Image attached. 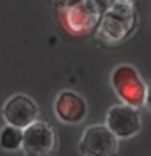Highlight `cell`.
I'll use <instances>...</instances> for the list:
<instances>
[{
  "mask_svg": "<svg viewBox=\"0 0 151 156\" xmlns=\"http://www.w3.org/2000/svg\"><path fill=\"white\" fill-rule=\"evenodd\" d=\"M136 13L132 2H112L99 20L96 36L107 44H115L128 37L135 29Z\"/></svg>",
  "mask_w": 151,
  "mask_h": 156,
  "instance_id": "obj_1",
  "label": "cell"
},
{
  "mask_svg": "<svg viewBox=\"0 0 151 156\" xmlns=\"http://www.w3.org/2000/svg\"><path fill=\"white\" fill-rule=\"evenodd\" d=\"M54 111H55L58 120L65 122V124H80L86 117L88 106L85 99L80 94H76L75 91L63 90L55 98Z\"/></svg>",
  "mask_w": 151,
  "mask_h": 156,
  "instance_id": "obj_8",
  "label": "cell"
},
{
  "mask_svg": "<svg viewBox=\"0 0 151 156\" xmlns=\"http://www.w3.org/2000/svg\"><path fill=\"white\" fill-rule=\"evenodd\" d=\"M23 146V130L12 125L0 129V148L5 151H16Z\"/></svg>",
  "mask_w": 151,
  "mask_h": 156,
  "instance_id": "obj_9",
  "label": "cell"
},
{
  "mask_svg": "<svg viewBox=\"0 0 151 156\" xmlns=\"http://www.w3.org/2000/svg\"><path fill=\"white\" fill-rule=\"evenodd\" d=\"M96 2H67L60 3L62 16L60 21L63 28L70 33H86L96 24L99 12H97Z\"/></svg>",
  "mask_w": 151,
  "mask_h": 156,
  "instance_id": "obj_4",
  "label": "cell"
},
{
  "mask_svg": "<svg viewBox=\"0 0 151 156\" xmlns=\"http://www.w3.org/2000/svg\"><path fill=\"white\" fill-rule=\"evenodd\" d=\"M2 115L5 125H12L19 130H26L29 125L37 122L39 107L26 94H13L3 102Z\"/></svg>",
  "mask_w": 151,
  "mask_h": 156,
  "instance_id": "obj_5",
  "label": "cell"
},
{
  "mask_svg": "<svg viewBox=\"0 0 151 156\" xmlns=\"http://www.w3.org/2000/svg\"><path fill=\"white\" fill-rule=\"evenodd\" d=\"M106 125L117 138H130L141 129V119L135 107L127 104L112 106L107 111Z\"/></svg>",
  "mask_w": 151,
  "mask_h": 156,
  "instance_id": "obj_7",
  "label": "cell"
},
{
  "mask_svg": "<svg viewBox=\"0 0 151 156\" xmlns=\"http://www.w3.org/2000/svg\"><path fill=\"white\" fill-rule=\"evenodd\" d=\"M145 106L146 109H148L151 112V83L148 85V88H146V99H145Z\"/></svg>",
  "mask_w": 151,
  "mask_h": 156,
  "instance_id": "obj_10",
  "label": "cell"
},
{
  "mask_svg": "<svg viewBox=\"0 0 151 156\" xmlns=\"http://www.w3.org/2000/svg\"><path fill=\"white\" fill-rule=\"evenodd\" d=\"M117 140L107 125H90L81 135L80 150L85 156H114Z\"/></svg>",
  "mask_w": 151,
  "mask_h": 156,
  "instance_id": "obj_6",
  "label": "cell"
},
{
  "mask_svg": "<svg viewBox=\"0 0 151 156\" xmlns=\"http://www.w3.org/2000/svg\"><path fill=\"white\" fill-rule=\"evenodd\" d=\"M112 86L127 106L130 107H140L145 104L146 99V90L141 83L138 73L130 65H120L112 73Z\"/></svg>",
  "mask_w": 151,
  "mask_h": 156,
  "instance_id": "obj_3",
  "label": "cell"
},
{
  "mask_svg": "<svg viewBox=\"0 0 151 156\" xmlns=\"http://www.w3.org/2000/svg\"><path fill=\"white\" fill-rule=\"evenodd\" d=\"M23 153L26 156H54L57 150V135L49 122L37 120L23 130Z\"/></svg>",
  "mask_w": 151,
  "mask_h": 156,
  "instance_id": "obj_2",
  "label": "cell"
}]
</instances>
